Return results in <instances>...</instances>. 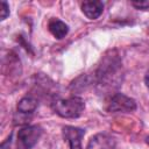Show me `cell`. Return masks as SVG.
<instances>
[{
	"mask_svg": "<svg viewBox=\"0 0 149 149\" xmlns=\"http://www.w3.org/2000/svg\"><path fill=\"white\" fill-rule=\"evenodd\" d=\"M95 84L98 87L111 88L114 84H119L121 80V61L118 56H107L102 59L101 65L94 74Z\"/></svg>",
	"mask_w": 149,
	"mask_h": 149,
	"instance_id": "1",
	"label": "cell"
},
{
	"mask_svg": "<svg viewBox=\"0 0 149 149\" xmlns=\"http://www.w3.org/2000/svg\"><path fill=\"white\" fill-rule=\"evenodd\" d=\"M52 109L56 114L65 119H74L83 114L85 102L79 97H71L68 99H58L52 102Z\"/></svg>",
	"mask_w": 149,
	"mask_h": 149,
	"instance_id": "2",
	"label": "cell"
},
{
	"mask_svg": "<svg viewBox=\"0 0 149 149\" xmlns=\"http://www.w3.org/2000/svg\"><path fill=\"white\" fill-rule=\"evenodd\" d=\"M43 129L40 126H26L17 133L16 149H31L42 136Z\"/></svg>",
	"mask_w": 149,
	"mask_h": 149,
	"instance_id": "3",
	"label": "cell"
},
{
	"mask_svg": "<svg viewBox=\"0 0 149 149\" xmlns=\"http://www.w3.org/2000/svg\"><path fill=\"white\" fill-rule=\"evenodd\" d=\"M135 109L136 101L123 93H114L107 104L108 112H133Z\"/></svg>",
	"mask_w": 149,
	"mask_h": 149,
	"instance_id": "4",
	"label": "cell"
},
{
	"mask_svg": "<svg viewBox=\"0 0 149 149\" xmlns=\"http://www.w3.org/2000/svg\"><path fill=\"white\" fill-rule=\"evenodd\" d=\"M64 140L69 143L70 149H81V139L85 134V130L73 126H65L62 129Z\"/></svg>",
	"mask_w": 149,
	"mask_h": 149,
	"instance_id": "5",
	"label": "cell"
},
{
	"mask_svg": "<svg viewBox=\"0 0 149 149\" xmlns=\"http://www.w3.org/2000/svg\"><path fill=\"white\" fill-rule=\"evenodd\" d=\"M86 149H115V140L107 134H97L92 136Z\"/></svg>",
	"mask_w": 149,
	"mask_h": 149,
	"instance_id": "6",
	"label": "cell"
},
{
	"mask_svg": "<svg viewBox=\"0 0 149 149\" xmlns=\"http://www.w3.org/2000/svg\"><path fill=\"white\" fill-rule=\"evenodd\" d=\"M81 10L86 17H88L90 20H95L104 12V2L102 1H84L81 3Z\"/></svg>",
	"mask_w": 149,
	"mask_h": 149,
	"instance_id": "7",
	"label": "cell"
},
{
	"mask_svg": "<svg viewBox=\"0 0 149 149\" xmlns=\"http://www.w3.org/2000/svg\"><path fill=\"white\" fill-rule=\"evenodd\" d=\"M48 28L49 31L52 34V36L56 37L57 40H62L69 33V26L59 19H51L48 23Z\"/></svg>",
	"mask_w": 149,
	"mask_h": 149,
	"instance_id": "8",
	"label": "cell"
},
{
	"mask_svg": "<svg viewBox=\"0 0 149 149\" xmlns=\"http://www.w3.org/2000/svg\"><path fill=\"white\" fill-rule=\"evenodd\" d=\"M38 106V101L34 98V97H30V95H27V97H23L19 104H17V111L20 113H23V114H28V113H33Z\"/></svg>",
	"mask_w": 149,
	"mask_h": 149,
	"instance_id": "9",
	"label": "cell"
},
{
	"mask_svg": "<svg viewBox=\"0 0 149 149\" xmlns=\"http://www.w3.org/2000/svg\"><path fill=\"white\" fill-rule=\"evenodd\" d=\"M132 5L136 8V9H149V0H142V1H132Z\"/></svg>",
	"mask_w": 149,
	"mask_h": 149,
	"instance_id": "10",
	"label": "cell"
},
{
	"mask_svg": "<svg viewBox=\"0 0 149 149\" xmlns=\"http://www.w3.org/2000/svg\"><path fill=\"white\" fill-rule=\"evenodd\" d=\"M9 15V6L6 1H1V20H5Z\"/></svg>",
	"mask_w": 149,
	"mask_h": 149,
	"instance_id": "11",
	"label": "cell"
},
{
	"mask_svg": "<svg viewBox=\"0 0 149 149\" xmlns=\"http://www.w3.org/2000/svg\"><path fill=\"white\" fill-rule=\"evenodd\" d=\"M144 83H146V86L149 88V70L147 71L146 76H144Z\"/></svg>",
	"mask_w": 149,
	"mask_h": 149,
	"instance_id": "12",
	"label": "cell"
},
{
	"mask_svg": "<svg viewBox=\"0 0 149 149\" xmlns=\"http://www.w3.org/2000/svg\"><path fill=\"white\" fill-rule=\"evenodd\" d=\"M146 143L149 146V136H147V137H146Z\"/></svg>",
	"mask_w": 149,
	"mask_h": 149,
	"instance_id": "13",
	"label": "cell"
}]
</instances>
